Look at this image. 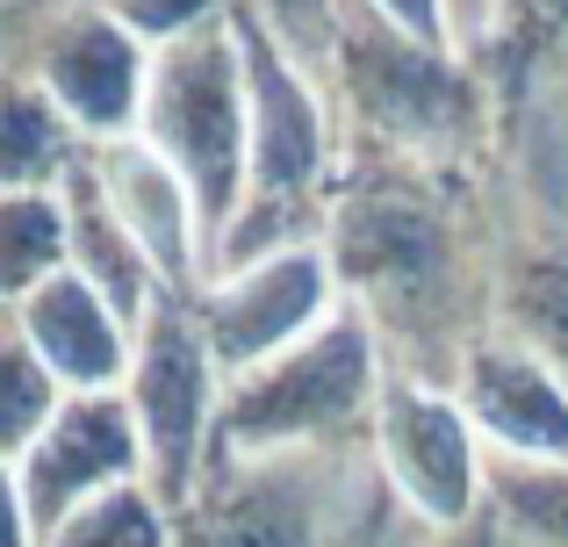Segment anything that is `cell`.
<instances>
[{"label":"cell","mask_w":568,"mask_h":547,"mask_svg":"<svg viewBox=\"0 0 568 547\" xmlns=\"http://www.w3.org/2000/svg\"><path fill=\"white\" fill-rule=\"evenodd\" d=\"M138 138L194 188L209 253H223L237 202H245V159H252V72H245V37H237L231 8L152 51V94H144Z\"/></svg>","instance_id":"cell-1"},{"label":"cell","mask_w":568,"mask_h":547,"mask_svg":"<svg viewBox=\"0 0 568 547\" xmlns=\"http://www.w3.org/2000/svg\"><path fill=\"white\" fill-rule=\"evenodd\" d=\"M382 332L361 303H346L324 332H310L295 353L252 367L223 389L216 418V462L223 468H266L295 447L338 439L353 425H375L382 404Z\"/></svg>","instance_id":"cell-2"},{"label":"cell","mask_w":568,"mask_h":547,"mask_svg":"<svg viewBox=\"0 0 568 547\" xmlns=\"http://www.w3.org/2000/svg\"><path fill=\"white\" fill-rule=\"evenodd\" d=\"M231 14H237L245 72H252V159H245V202H237V224L216 253V274L252 267V260L303 239L295 224L317 210L324 166H332V130H324V101L310 87V72L281 51V37L245 0H231Z\"/></svg>","instance_id":"cell-3"},{"label":"cell","mask_w":568,"mask_h":547,"mask_svg":"<svg viewBox=\"0 0 568 547\" xmlns=\"http://www.w3.org/2000/svg\"><path fill=\"white\" fill-rule=\"evenodd\" d=\"M223 367L209 353V332L194 317V303L166 295L152 310V324L138 332V361H130V411L144 433V483L166 511H181L202 483L209 454H216V418H223Z\"/></svg>","instance_id":"cell-4"},{"label":"cell","mask_w":568,"mask_h":547,"mask_svg":"<svg viewBox=\"0 0 568 547\" xmlns=\"http://www.w3.org/2000/svg\"><path fill=\"white\" fill-rule=\"evenodd\" d=\"M123 483H144V433L130 396H65V411L8 462L14 547H43L80 505L123 490Z\"/></svg>","instance_id":"cell-5"},{"label":"cell","mask_w":568,"mask_h":547,"mask_svg":"<svg viewBox=\"0 0 568 547\" xmlns=\"http://www.w3.org/2000/svg\"><path fill=\"white\" fill-rule=\"evenodd\" d=\"M346 303L353 295H346V274H338L332 245L295 239V245H281V253L252 260V267L216 274L194 295V317H202V332H209V353H216L223 382H237V375H252V367L295 353Z\"/></svg>","instance_id":"cell-6"},{"label":"cell","mask_w":568,"mask_h":547,"mask_svg":"<svg viewBox=\"0 0 568 547\" xmlns=\"http://www.w3.org/2000/svg\"><path fill=\"white\" fill-rule=\"evenodd\" d=\"M14 80L37 87L87 144H115V138H138V123H144L152 43L130 37L109 8L80 0V8H58L43 22V37L22 43Z\"/></svg>","instance_id":"cell-7"},{"label":"cell","mask_w":568,"mask_h":547,"mask_svg":"<svg viewBox=\"0 0 568 547\" xmlns=\"http://www.w3.org/2000/svg\"><path fill=\"white\" fill-rule=\"evenodd\" d=\"M483 433H475L468 404L439 382L388 375L375 404V462L388 490L417 511L425 526H460L483 497Z\"/></svg>","instance_id":"cell-8"},{"label":"cell","mask_w":568,"mask_h":547,"mask_svg":"<svg viewBox=\"0 0 568 547\" xmlns=\"http://www.w3.org/2000/svg\"><path fill=\"white\" fill-rule=\"evenodd\" d=\"M332 260L338 274H346V295L382 324H425L432 303L446 295V231L432 210H417V202L403 195H367V202H346L332 224Z\"/></svg>","instance_id":"cell-9"},{"label":"cell","mask_w":568,"mask_h":547,"mask_svg":"<svg viewBox=\"0 0 568 547\" xmlns=\"http://www.w3.org/2000/svg\"><path fill=\"white\" fill-rule=\"evenodd\" d=\"M454 396L475 433L511 468H568V375L518 332H483L460 346Z\"/></svg>","instance_id":"cell-10"},{"label":"cell","mask_w":568,"mask_h":547,"mask_svg":"<svg viewBox=\"0 0 568 547\" xmlns=\"http://www.w3.org/2000/svg\"><path fill=\"white\" fill-rule=\"evenodd\" d=\"M87 181L101 188V202L115 210V224L144 245V260L159 267L166 295L194 303V295L209 288V274H216V253H209V224H202L194 188L144 138L87 144Z\"/></svg>","instance_id":"cell-11"},{"label":"cell","mask_w":568,"mask_h":547,"mask_svg":"<svg viewBox=\"0 0 568 547\" xmlns=\"http://www.w3.org/2000/svg\"><path fill=\"white\" fill-rule=\"evenodd\" d=\"M14 338L37 346V361L65 382V396H109L130 382V361H138V332L123 324V310L94 288L80 267L51 274L43 288H29L22 303H8Z\"/></svg>","instance_id":"cell-12"},{"label":"cell","mask_w":568,"mask_h":547,"mask_svg":"<svg viewBox=\"0 0 568 547\" xmlns=\"http://www.w3.org/2000/svg\"><path fill=\"white\" fill-rule=\"evenodd\" d=\"M65 202H72V267L94 281L115 310H123L130 332H144V324H152V310L166 303V281H159L152 260H144V245L115 224V210L101 202V188L87 181V159L72 166Z\"/></svg>","instance_id":"cell-13"},{"label":"cell","mask_w":568,"mask_h":547,"mask_svg":"<svg viewBox=\"0 0 568 547\" xmlns=\"http://www.w3.org/2000/svg\"><path fill=\"white\" fill-rule=\"evenodd\" d=\"M72 267V202L65 188H0V288L22 303Z\"/></svg>","instance_id":"cell-14"},{"label":"cell","mask_w":568,"mask_h":547,"mask_svg":"<svg viewBox=\"0 0 568 547\" xmlns=\"http://www.w3.org/2000/svg\"><path fill=\"white\" fill-rule=\"evenodd\" d=\"M87 159V138L37 94L29 80H8V123H0V188H65Z\"/></svg>","instance_id":"cell-15"},{"label":"cell","mask_w":568,"mask_h":547,"mask_svg":"<svg viewBox=\"0 0 568 547\" xmlns=\"http://www.w3.org/2000/svg\"><path fill=\"white\" fill-rule=\"evenodd\" d=\"M245 490L223 497L216 526H209V547H317V519H310V497L295 483L266 468H245Z\"/></svg>","instance_id":"cell-16"},{"label":"cell","mask_w":568,"mask_h":547,"mask_svg":"<svg viewBox=\"0 0 568 547\" xmlns=\"http://www.w3.org/2000/svg\"><path fill=\"white\" fill-rule=\"evenodd\" d=\"M43 547H173V511L152 497V483H123L80 505Z\"/></svg>","instance_id":"cell-17"},{"label":"cell","mask_w":568,"mask_h":547,"mask_svg":"<svg viewBox=\"0 0 568 547\" xmlns=\"http://www.w3.org/2000/svg\"><path fill=\"white\" fill-rule=\"evenodd\" d=\"M58 411H65V382L37 361L29 338L8 332V346H0V454L14 462V454H22Z\"/></svg>","instance_id":"cell-18"},{"label":"cell","mask_w":568,"mask_h":547,"mask_svg":"<svg viewBox=\"0 0 568 547\" xmlns=\"http://www.w3.org/2000/svg\"><path fill=\"white\" fill-rule=\"evenodd\" d=\"M511 310H518L511 332L568 375V260H526V274L511 281Z\"/></svg>","instance_id":"cell-19"},{"label":"cell","mask_w":568,"mask_h":547,"mask_svg":"<svg viewBox=\"0 0 568 547\" xmlns=\"http://www.w3.org/2000/svg\"><path fill=\"white\" fill-rule=\"evenodd\" d=\"M497 497L511 511V526H526L547 547H568V468H511L504 462Z\"/></svg>","instance_id":"cell-20"},{"label":"cell","mask_w":568,"mask_h":547,"mask_svg":"<svg viewBox=\"0 0 568 547\" xmlns=\"http://www.w3.org/2000/svg\"><path fill=\"white\" fill-rule=\"evenodd\" d=\"M245 8L274 29L281 51H288L303 72L317 65L324 51H338V14H346V0H245Z\"/></svg>","instance_id":"cell-21"},{"label":"cell","mask_w":568,"mask_h":547,"mask_svg":"<svg viewBox=\"0 0 568 547\" xmlns=\"http://www.w3.org/2000/svg\"><path fill=\"white\" fill-rule=\"evenodd\" d=\"M94 8H109L130 37H144L159 51V43L187 37V29H202V22H216L231 0H94Z\"/></svg>","instance_id":"cell-22"},{"label":"cell","mask_w":568,"mask_h":547,"mask_svg":"<svg viewBox=\"0 0 568 547\" xmlns=\"http://www.w3.org/2000/svg\"><path fill=\"white\" fill-rule=\"evenodd\" d=\"M375 8L396 37H410L417 51H446V0H361Z\"/></svg>","instance_id":"cell-23"}]
</instances>
